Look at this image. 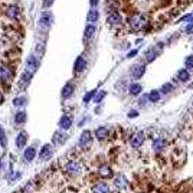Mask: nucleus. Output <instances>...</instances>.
<instances>
[{
  "mask_svg": "<svg viewBox=\"0 0 193 193\" xmlns=\"http://www.w3.org/2000/svg\"><path fill=\"white\" fill-rule=\"evenodd\" d=\"M137 115H139V112H137V111H130L128 112V117L131 118V117H137Z\"/></svg>",
  "mask_w": 193,
  "mask_h": 193,
  "instance_id": "39",
  "label": "nucleus"
},
{
  "mask_svg": "<svg viewBox=\"0 0 193 193\" xmlns=\"http://www.w3.org/2000/svg\"><path fill=\"white\" fill-rule=\"evenodd\" d=\"M52 147H51V144H45L42 147V150L39 153V159L41 160H48V159H51V156H52Z\"/></svg>",
  "mask_w": 193,
  "mask_h": 193,
  "instance_id": "11",
  "label": "nucleus"
},
{
  "mask_svg": "<svg viewBox=\"0 0 193 193\" xmlns=\"http://www.w3.org/2000/svg\"><path fill=\"white\" fill-rule=\"evenodd\" d=\"M141 89H143V86L140 85V84H131L130 85V94H133V95H139L140 92H141Z\"/></svg>",
  "mask_w": 193,
  "mask_h": 193,
  "instance_id": "24",
  "label": "nucleus"
},
{
  "mask_svg": "<svg viewBox=\"0 0 193 193\" xmlns=\"http://www.w3.org/2000/svg\"><path fill=\"white\" fill-rule=\"evenodd\" d=\"M108 134H110V131H108V128H105V127H99V128H96V131H95V136L98 140L107 139Z\"/></svg>",
  "mask_w": 193,
  "mask_h": 193,
  "instance_id": "20",
  "label": "nucleus"
},
{
  "mask_svg": "<svg viewBox=\"0 0 193 193\" xmlns=\"http://www.w3.org/2000/svg\"><path fill=\"white\" fill-rule=\"evenodd\" d=\"M92 192L94 193H110V186H108L107 183H96L95 186H94V189H92Z\"/></svg>",
  "mask_w": 193,
  "mask_h": 193,
  "instance_id": "13",
  "label": "nucleus"
},
{
  "mask_svg": "<svg viewBox=\"0 0 193 193\" xmlns=\"http://www.w3.org/2000/svg\"><path fill=\"white\" fill-rule=\"evenodd\" d=\"M144 72H146V68H144L143 64L134 65V66L131 68V75H133V78H136V79L141 78V76L144 75Z\"/></svg>",
  "mask_w": 193,
  "mask_h": 193,
  "instance_id": "9",
  "label": "nucleus"
},
{
  "mask_svg": "<svg viewBox=\"0 0 193 193\" xmlns=\"http://www.w3.org/2000/svg\"><path fill=\"white\" fill-rule=\"evenodd\" d=\"M172 89H173V86L170 85V84H164V85L161 86L160 92H161V94H169V92H170Z\"/></svg>",
  "mask_w": 193,
  "mask_h": 193,
  "instance_id": "31",
  "label": "nucleus"
},
{
  "mask_svg": "<svg viewBox=\"0 0 193 193\" xmlns=\"http://www.w3.org/2000/svg\"><path fill=\"white\" fill-rule=\"evenodd\" d=\"M89 144H91V133L88 130H85L79 137V146L82 149H86V147H89Z\"/></svg>",
  "mask_w": 193,
  "mask_h": 193,
  "instance_id": "7",
  "label": "nucleus"
},
{
  "mask_svg": "<svg viewBox=\"0 0 193 193\" xmlns=\"http://www.w3.org/2000/svg\"><path fill=\"white\" fill-rule=\"evenodd\" d=\"M13 104H15L16 107H22V105H25V104H26V98H25V96L15 98V99H13Z\"/></svg>",
  "mask_w": 193,
  "mask_h": 193,
  "instance_id": "29",
  "label": "nucleus"
},
{
  "mask_svg": "<svg viewBox=\"0 0 193 193\" xmlns=\"http://www.w3.org/2000/svg\"><path fill=\"white\" fill-rule=\"evenodd\" d=\"M98 173H99V176H101L102 179H108V177L112 176V172H111V169H110L108 166H101Z\"/></svg>",
  "mask_w": 193,
  "mask_h": 193,
  "instance_id": "19",
  "label": "nucleus"
},
{
  "mask_svg": "<svg viewBox=\"0 0 193 193\" xmlns=\"http://www.w3.org/2000/svg\"><path fill=\"white\" fill-rule=\"evenodd\" d=\"M149 99H150V101H153V102L159 101V99H160V91H156V89H153L150 94H149Z\"/></svg>",
  "mask_w": 193,
  "mask_h": 193,
  "instance_id": "26",
  "label": "nucleus"
},
{
  "mask_svg": "<svg viewBox=\"0 0 193 193\" xmlns=\"http://www.w3.org/2000/svg\"><path fill=\"white\" fill-rule=\"evenodd\" d=\"M85 66H86V59L84 56H78L75 61V65H74V71L76 74H81L85 69Z\"/></svg>",
  "mask_w": 193,
  "mask_h": 193,
  "instance_id": "8",
  "label": "nucleus"
},
{
  "mask_svg": "<svg viewBox=\"0 0 193 193\" xmlns=\"http://www.w3.org/2000/svg\"><path fill=\"white\" fill-rule=\"evenodd\" d=\"M98 10H96L95 7H92L91 10L88 12V16H86V20L89 22V23H94V22H96L98 20Z\"/></svg>",
  "mask_w": 193,
  "mask_h": 193,
  "instance_id": "22",
  "label": "nucleus"
},
{
  "mask_svg": "<svg viewBox=\"0 0 193 193\" xmlns=\"http://www.w3.org/2000/svg\"><path fill=\"white\" fill-rule=\"evenodd\" d=\"M184 32H186V33H189V35H190V33H193V23H189V25L186 26Z\"/></svg>",
  "mask_w": 193,
  "mask_h": 193,
  "instance_id": "36",
  "label": "nucleus"
},
{
  "mask_svg": "<svg viewBox=\"0 0 193 193\" xmlns=\"http://www.w3.org/2000/svg\"><path fill=\"white\" fill-rule=\"evenodd\" d=\"M89 4H91V7H95L98 4V0H89Z\"/></svg>",
  "mask_w": 193,
  "mask_h": 193,
  "instance_id": "40",
  "label": "nucleus"
},
{
  "mask_svg": "<svg viewBox=\"0 0 193 193\" xmlns=\"http://www.w3.org/2000/svg\"><path fill=\"white\" fill-rule=\"evenodd\" d=\"M38 65H39V61L36 59V56H35V55H30V56L28 58V64H26V71H29V72L35 74V72H36V69H38Z\"/></svg>",
  "mask_w": 193,
  "mask_h": 193,
  "instance_id": "5",
  "label": "nucleus"
},
{
  "mask_svg": "<svg viewBox=\"0 0 193 193\" xmlns=\"http://www.w3.org/2000/svg\"><path fill=\"white\" fill-rule=\"evenodd\" d=\"M95 94H96V89H94V91H91V92H88V94H86V95L84 96V102H88V101H89V99H91L92 96L95 95Z\"/></svg>",
  "mask_w": 193,
  "mask_h": 193,
  "instance_id": "34",
  "label": "nucleus"
},
{
  "mask_svg": "<svg viewBox=\"0 0 193 193\" xmlns=\"http://www.w3.org/2000/svg\"><path fill=\"white\" fill-rule=\"evenodd\" d=\"M193 20V13H189V15H186V16H183L179 19V22H192Z\"/></svg>",
  "mask_w": 193,
  "mask_h": 193,
  "instance_id": "33",
  "label": "nucleus"
},
{
  "mask_svg": "<svg viewBox=\"0 0 193 193\" xmlns=\"http://www.w3.org/2000/svg\"><path fill=\"white\" fill-rule=\"evenodd\" d=\"M81 164L79 163H76V161H69L66 166H65V170L69 173V174H72V176H75V174H79L81 173Z\"/></svg>",
  "mask_w": 193,
  "mask_h": 193,
  "instance_id": "3",
  "label": "nucleus"
},
{
  "mask_svg": "<svg viewBox=\"0 0 193 193\" xmlns=\"http://www.w3.org/2000/svg\"><path fill=\"white\" fill-rule=\"evenodd\" d=\"M26 143H28V136H26L25 131H22V133H19V136L16 137V146H17L19 149H22Z\"/></svg>",
  "mask_w": 193,
  "mask_h": 193,
  "instance_id": "17",
  "label": "nucleus"
},
{
  "mask_svg": "<svg viewBox=\"0 0 193 193\" xmlns=\"http://www.w3.org/2000/svg\"><path fill=\"white\" fill-rule=\"evenodd\" d=\"M71 126H72V120L68 117V115H64V117L61 118V121H59V127H61L62 130H68Z\"/></svg>",
  "mask_w": 193,
  "mask_h": 193,
  "instance_id": "18",
  "label": "nucleus"
},
{
  "mask_svg": "<svg viewBox=\"0 0 193 193\" xmlns=\"http://www.w3.org/2000/svg\"><path fill=\"white\" fill-rule=\"evenodd\" d=\"M15 121H16V124H23V123L26 121V112H23V111L17 112V114L15 115Z\"/></svg>",
  "mask_w": 193,
  "mask_h": 193,
  "instance_id": "25",
  "label": "nucleus"
},
{
  "mask_svg": "<svg viewBox=\"0 0 193 193\" xmlns=\"http://www.w3.org/2000/svg\"><path fill=\"white\" fill-rule=\"evenodd\" d=\"M52 15L51 13H42V16L39 17V26L43 28V29H46V28H49L51 25H52Z\"/></svg>",
  "mask_w": 193,
  "mask_h": 193,
  "instance_id": "6",
  "label": "nucleus"
},
{
  "mask_svg": "<svg viewBox=\"0 0 193 193\" xmlns=\"http://www.w3.org/2000/svg\"><path fill=\"white\" fill-rule=\"evenodd\" d=\"M126 184H127V180H126L123 176L115 179V186H117V187H120V189H124V187H126Z\"/></svg>",
  "mask_w": 193,
  "mask_h": 193,
  "instance_id": "27",
  "label": "nucleus"
},
{
  "mask_svg": "<svg viewBox=\"0 0 193 193\" xmlns=\"http://www.w3.org/2000/svg\"><path fill=\"white\" fill-rule=\"evenodd\" d=\"M3 102V95H1V92H0V104Z\"/></svg>",
  "mask_w": 193,
  "mask_h": 193,
  "instance_id": "41",
  "label": "nucleus"
},
{
  "mask_svg": "<svg viewBox=\"0 0 193 193\" xmlns=\"http://www.w3.org/2000/svg\"><path fill=\"white\" fill-rule=\"evenodd\" d=\"M184 64H186V66L190 69V68H193V55H190V56H187L186 59H184Z\"/></svg>",
  "mask_w": 193,
  "mask_h": 193,
  "instance_id": "32",
  "label": "nucleus"
},
{
  "mask_svg": "<svg viewBox=\"0 0 193 193\" xmlns=\"http://www.w3.org/2000/svg\"><path fill=\"white\" fill-rule=\"evenodd\" d=\"M176 78H177L179 81H182V82H186V81H189L190 74H189V71H187V69H180V71L177 72Z\"/></svg>",
  "mask_w": 193,
  "mask_h": 193,
  "instance_id": "21",
  "label": "nucleus"
},
{
  "mask_svg": "<svg viewBox=\"0 0 193 193\" xmlns=\"http://www.w3.org/2000/svg\"><path fill=\"white\" fill-rule=\"evenodd\" d=\"M95 32H96V26L94 25V23H89V25H86V26H85V30H84V38H85L86 41H91Z\"/></svg>",
  "mask_w": 193,
  "mask_h": 193,
  "instance_id": "12",
  "label": "nucleus"
},
{
  "mask_svg": "<svg viewBox=\"0 0 193 193\" xmlns=\"http://www.w3.org/2000/svg\"><path fill=\"white\" fill-rule=\"evenodd\" d=\"M107 20H108V23H110L111 26H120L121 22H123V16H121L118 12H110Z\"/></svg>",
  "mask_w": 193,
  "mask_h": 193,
  "instance_id": "2",
  "label": "nucleus"
},
{
  "mask_svg": "<svg viewBox=\"0 0 193 193\" xmlns=\"http://www.w3.org/2000/svg\"><path fill=\"white\" fill-rule=\"evenodd\" d=\"M137 54H139V51H137V49H134V51H131V52H128V54H127V58H133V56H136Z\"/></svg>",
  "mask_w": 193,
  "mask_h": 193,
  "instance_id": "38",
  "label": "nucleus"
},
{
  "mask_svg": "<svg viewBox=\"0 0 193 193\" xmlns=\"http://www.w3.org/2000/svg\"><path fill=\"white\" fill-rule=\"evenodd\" d=\"M104 96H105V91H101V92L95 96V102H101V101L104 99Z\"/></svg>",
  "mask_w": 193,
  "mask_h": 193,
  "instance_id": "35",
  "label": "nucleus"
},
{
  "mask_svg": "<svg viewBox=\"0 0 193 193\" xmlns=\"http://www.w3.org/2000/svg\"><path fill=\"white\" fill-rule=\"evenodd\" d=\"M52 3H54V0H43V7L46 9V7H49V6H52Z\"/></svg>",
  "mask_w": 193,
  "mask_h": 193,
  "instance_id": "37",
  "label": "nucleus"
},
{
  "mask_svg": "<svg viewBox=\"0 0 193 193\" xmlns=\"http://www.w3.org/2000/svg\"><path fill=\"white\" fill-rule=\"evenodd\" d=\"M128 25L133 30H140V29H143L149 25V17L146 15H139V13L133 15V16H130Z\"/></svg>",
  "mask_w": 193,
  "mask_h": 193,
  "instance_id": "1",
  "label": "nucleus"
},
{
  "mask_svg": "<svg viewBox=\"0 0 193 193\" xmlns=\"http://www.w3.org/2000/svg\"><path fill=\"white\" fill-rule=\"evenodd\" d=\"M156 59V52H154V49H150L147 54H146V61L147 62H153Z\"/></svg>",
  "mask_w": 193,
  "mask_h": 193,
  "instance_id": "30",
  "label": "nucleus"
},
{
  "mask_svg": "<svg viewBox=\"0 0 193 193\" xmlns=\"http://www.w3.org/2000/svg\"><path fill=\"white\" fill-rule=\"evenodd\" d=\"M12 76H13V72L10 71V68L6 65H1L0 66V81L7 82L9 79H12Z\"/></svg>",
  "mask_w": 193,
  "mask_h": 193,
  "instance_id": "4",
  "label": "nucleus"
},
{
  "mask_svg": "<svg viewBox=\"0 0 193 193\" xmlns=\"http://www.w3.org/2000/svg\"><path fill=\"white\" fill-rule=\"evenodd\" d=\"M6 15L10 17V19H17L19 16V7L16 4H10L7 9H6Z\"/></svg>",
  "mask_w": 193,
  "mask_h": 193,
  "instance_id": "14",
  "label": "nucleus"
},
{
  "mask_svg": "<svg viewBox=\"0 0 193 193\" xmlns=\"http://www.w3.org/2000/svg\"><path fill=\"white\" fill-rule=\"evenodd\" d=\"M35 156H36V150H35V147H29V149L25 150V160L26 161H32L33 159H35Z\"/></svg>",
  "mask_w": 193,
  "mask_h": 193,
  "instance_id": "23",
  "label": "nucleus"
},
{
  "mask_svg": "<svg viewBox=\"0 0 193 193\" xmlns=\"http://www.w3.org/2000/svg\"><path fill=\"white\" fill-rule=\"evenodd\" d=\"M68 140V136L62 133V131H56L54 134V143L55 144H64L65 141Z\"/></svg>",
  "mask_w": 193,
  "mask_h": 193,
  "instance_id": "16",
  "label": "nucleus"
},
{
  "mask_svg": "<svg viewBox=\"0 0 193 193\" xmlns=\"http://www.w3.org/2000/svg\"><path fill=\"white\" fill-rule=\"evenodd\" d=\"M143 141H144V134L140 131V133H137V134L131 139V146L137 149V147H140V146L143 144Z\"/></svg>",
  "mask_w": 193,
  "mask_h": 193,
  "instance_id": "15",
  "label": "nucleus"
},
{
  "mask_svg": "<svg viewBox=\"0 0 193 193\" xmlns=\"http://www.w3.org/2000/svg\"><path fill=\"white\" fill-rule=\"evenodd\" d=\"M74 91H75V85H74L72 82H68V84L62 88V98H64V99L71 98V96L74 95Z\"/></svg>",
  "mask_w": 193,
  "mask_h": 193,
  "instance_id": "10",
  "label": "nucleus"
},
{
  "mask_svg": "<svg viewBox=\"0 0 193 193\" xmlns=\"http://www.w3.org/2000/svg\"><path fill=\"white\" fill-rule=\"evenodd\" d=\"M163 147H164V141H163V140H154V143H153V149H154V150L160 151Z\"/></svg>",
  "mask_w": 193,
  "mask_h": 193,
  "instance_id": "28",
  "label": "nucleus"
}]
</instances>
